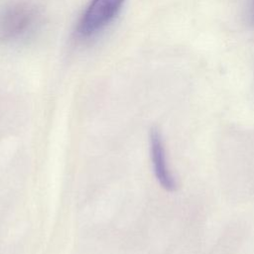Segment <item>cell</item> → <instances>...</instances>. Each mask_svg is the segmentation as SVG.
Returning <instances> with one entry per match:
<instances>
[{"label":"cell","instance_id":"6da1fadb","mask_svg":"<svg viewBox=\"0 0 254 254\" xmlns=\"http://www.w3.org/2000/svg\"><path fill=\"white\" fill-rule=\"evenodd\" d=\"M124 0H92L78 24V33L87 37L108 24L119 12Z\"/></svg>","mask_w":254,"mask_h":254},{"label":"cell","instance_id":"7a4b0ae2","mask_svg":"<svg viewBox=\"0 0 254 254\" xmlns=\"http://www.w3.org/2000/svg\"><path fill=\"white\" fill-rule=\"evenodd\" d=\"M150 143L155 175L164 189L167 190H174L176 189V183L168 169L162 137L157 128L151 130Z\"/></svg>","mask_w":254,"mask_h":254}]
</instances>
